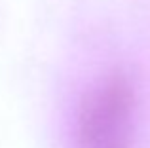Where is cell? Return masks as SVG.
Listing matches in <instances>:
<instances>
[{
    "mask_svg": "<svg viewBox=\"0 0 150 148\" xmlns=\"http://www.w3.org/2000/svg\"><path fill=\"white\" fill-rule=\"evenodd\" d=\"M137 89L122 68L106 72L82 95L76 112V148H133Z\"/></svg>",
    "mask_w": 150,
    "mask_h": 148,
    "instance_id": "1",
    "label": "cell"
}]
</instances>
